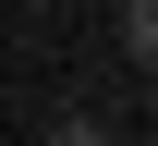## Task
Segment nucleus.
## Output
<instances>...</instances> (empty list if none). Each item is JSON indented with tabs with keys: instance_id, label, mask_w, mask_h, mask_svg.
Here are the masks:
<instances>
[{
	"instance_id": "1",
	"label": "nucleus",
	"mask_w": 158,
	"mask_h": 146,
	"mask_svg": "<svg viewBox=\"0 0 158 146\" xmlns=\"http://www.w3.org/2000/svg\"><path fill=\"white\" fill-rule=\"evenodd\" d=\"M122 49H134V73H158V0H122Z\"/></svg>"
},
{
	"instance_id": "2",
	"label": "nucleus",
	"mask_w": 158,
	"mask_h": 146,
	"mask_svg": "<svg viewBox=\"0 0 158 146\" xmlns=\"http://www.w3.org/2000/svg\"><path fill=\"white\" fill-rule=\"evenodd\" d=\"M49 146H110V122H98V110H61V122H49Z\"/></svg>"
},
{
	"instance_id": "3",
	"label": "nucleus",
	"mask_w": 158,
	"mask_h": 146,
	"mask_svg": "<svg viewBox=\"0 0 158 146\" xmlns=\"http://www.w3.org/2000/svg\"><path fill=\"white\" fill-rule=\"evenodd\" d=\"M146 85H158V73H146Z\"/></svg>"
}]
</instances>
